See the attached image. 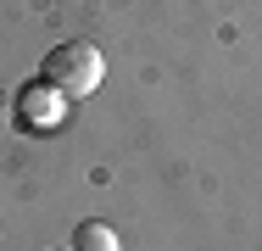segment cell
<instances>
[{
    "label": "cell",
    "instance_id": "obj_1",
    "mask_svg": "<svg viewBox=\"0 0 262 251\" xmlns=\"http://www.w3.org/2000/svg\"><path fill=\"white\" fill-rule=\"evenodd\" d=\"M39 78H45L51 90H61L67 100H84V95H95L106 84V56L95 45H84V39H67V45H56L51 56H45Z\"/></svg>",
    "mask_w": 262,
    "mask_h": 251
},
{
    "label": "cell",
    "instance_id": "obj_2",
    "mask_svg": "<svg viewBox=\"0 0 262 251\" xmlns=\"http://www.w3.org/2000/svg\"><path fill=\"white\" fill-rule=\"evenodd\" d=\"M61 90H51V84H28L23 95H17V123L28 129V134H39V129H56L61 123Z\"/></svg>",
    "mask_w": 262,
    "mask_h": 251
},
{
    "label": "cell",
    "instance_id": "obj_3",
    "mask_svg": "<svg viewBox=\"0 0 262 251\" xmlns=\"http://www.w3.org/2000/svg\"><path fill=\"white\" fill-rule=\"evenodd\" d=\"M73 251H123L112 223H78L73 229Z\"/></svg>",
    "mask_w": 262,
    "mask_h": 251
}]
</instances>
